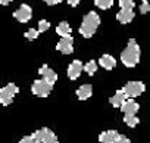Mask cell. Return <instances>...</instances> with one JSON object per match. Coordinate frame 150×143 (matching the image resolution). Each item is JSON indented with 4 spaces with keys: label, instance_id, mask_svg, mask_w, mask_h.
<instances>
[{
    "label": "cell",
    "instance_id": "obj_1",
    "mask_svg": "<svg viewBox=\"0 0 150 143\" xmlns=\"http://www.w3.org/2000/svg\"><path fill=\"white\" fill-rule=\"evenodd\" d=\"M121 60L128 68H134L138 63V60H140V47H138V44L134 38H131L127 44V49L122 50Z\"/></svg>",
    "mask_w": 150,
    "mask_h": 143
},
{
    "label": "cell",
    "instance_id": "obj_2",
    "mask_svg": "<svg viewBox=\"0 0 150 143\" xmlns=\"http://www.w3.org/2000/svg\"><path fill=\"white\" fill-rule=\"evenodd\" d=\"M99 25H100V16L96 12H88L83 19V24L80 27V33L83 34V37L90 38L97 31Z\"/></svg>",
    "mask_w": 150,
    "mask_h": 143
},
{
    "label": "cell",
    "instance_id": "obj_3",
    "mask_svg": "<svg viewBox=\"0 0 150 143\" xmlns=\"http://www.w3.org/2000/svg\"><path fill=\"white\" fill-rule=\"evenodd\" d=\"M53 90V84L49 83L47 80L41 78V80H35L31 86V92L33 95L38 96V97H47Z\"/></svg>",
    "mask_w": 150,
    "mask_h": 143
},
{
    "label": "cell",
    "instance_id": "obj_4",
    "mask_svg": "<svg viewBox=\"0 0 150 143\" xmlns=\"http://www.w3.org/2000/svg\"><path fill=\"white\" fill-rule=\"evenodd\" d=\"M18 92H19V89H18V86L13 84V83H9L8 86L2 87V89H0V102H2V105H3V106L11 105V103L13 102V97H15V95H16Z\"/></svg>",
    "mask_w": 150,
    "mask_h": 143
},
{
    "label": "cell",
    "instance_id": "obj_5",
    "mask_svg": "<svg viewBox=\"0 0 150 143\" xmlns=\"http://www.w3.org/2000/svg\"><path fill=\"white\" fill-rule=\"evenodd\" d=\"M31 136L34 137V140H35L37 143H59L56 134H54L50 128H46V127H44V128H40V130H37V131H34Z\"/></svg>",
    "mask_w": 150,
    "mask_h": 143
},
{
    "label": "cell",
    "instance_id": "obj_6",
    "mask_svg": "<svg viewBox=\"0 0 150 143\" xmlns=\"http://www.w3.org/2000/svg\"><path fill=\"white\" fill-rule=\"evenodd\" d=\"M122 89H124V92L127 93L128 97H137L146 90V84L141 83V81H129Z\"/></svg>",
    "mask_w": 150,
    "mask_h": 143
},
{
    "label": "cell",
    "instance_id": "obj_7",
    "mask_svg": "<svg viewBox=\"0 0 150 143\" xmlns=\"http://www.w3.org/2000/svg\"><path fill=\"white\" fill-rule=\"evenodd\" d=\"M31 16H33V9H31L28 5H21L19 9H16V11L13 12V18H15L16 21L22 22V24L28 22V21L31 19Z\"/></svg>",
    "mask_w": 150,
    "mask_h": 143
},
{
    "label": "cell",
    "instance_id": "obj_8",
    "mask_svg": "<svg viewBox=\"0 0 150 143\" xmlns=\"http://www.w3.org/2000/svg\"><path fill=\"white\" fill-rule=\"evenodd\" d=\"M56 49L63 53V55H71L74 52V38L71 36H66V37H62V40L57 43Z\"/></svg>",
    "mask_w": 150,
    "mask_h": 143
},
{
    "label": "cell",
    "instance_id": "obj_9",
    "mask_svg": "<svg viewBox=\"0 0 150 143\" xmlns=\"http://www.w3.org/2000/svg\"><path fill=\"white\" fill-rule=\"evenodd\" d=\"M83 69H84V65L81 63V60H74L71 62V65L68 66V77L71 80H77L81 73H83Z\"/></svg>",
    "mask_w": 150,
    "mask_h": 143
},
{
    "label": "cell",
    "instance_id": "obj_10",
    "mask_svg": "<svg viewBox=\"0 0 150 143\" xmlns=\"http://www.w3.org/2000/svg\"><path fill=\"white\" fill-rule=\"evenodd\" d=\"M138 109H140V105H138L134 99H131V97H128V99L125 100V103L121 106V111H122L125 115H135V114L138 112Z\"/></svg>",
    "mask_w": 150,
    "mask_h": 143
},
{
    "label": "cell",
    "instance_id": "obj_11",
    "mask_svg": "<svg viewBox=\"0 0 150 143\" xmlns=\"http://www.w3.org/2000/svg\"><path fill=\"white\" fill-rule=\"evenodd\" d=\"M38 74H40L44 80H47L49 83H52V84H54L56 80H57L56 73H54V71H53L50 66H47V65H43V66L38 69Z\"/></svg>",
    "mask_w": 150,
    "mask_h": 143
},
{
    "label": "cell",
    "instance_id": "obj_12",
    "mask_svg": "<svg viewBox=\"0 0 150 143\" xmlns=\"http://www.w3.org/2000/svg\"><path fill=\"white\" fill-rule=\"evenodd\" d=\"M128 99V96H127V93L124 92V89H121V90H118L110 99H109V102H110V105L112 106H115V108H121L124 103H125V100Z\"/></svg>",
    "mask_w": 150,
    "mask_h": 143
},
{
    "label": "cell",
    "instance_id": "obj_13",
    "mask_svg": "<svg viewBox=\"0 0 150 143\" xmlns=\"http://www.w3.org/2000/svg\"><path fill=\"white\" fill-rule=\"evenodd\" d=\"M116 19L121 22V24H128L134 19V12L132 9H121L118 14H116Z\"/></svg>",
    "mask_w": 150,
    "mask_h": 143
},
{
    "label": "cell",
    "instance_id": "obj_14",
    "mask_svg": "<svg viewBox=\"0 0 150 143\" xmlns=\"http://www.w3.org/2000/svg\"><path fill=\"white\" fill-rule=\"evenodd\" d=\"M118 136H119L118 131H115V130H108V131L100 133L99 140H100V143H115V140H116Z\"/></svg>",
    "mask_w": 150,
    "mask_h": 143
},
{
    "label": "cell",
    "instance_id": "obj_15",
    "mask_svg": "<svg viewBox=\"0 0 150 143\" xmlns=\"http://www.w3.org/2000/svg\"><path fill=\"white\" fill-rule=\"evenodd\" d=\"M99 63L102 68L105 69H113L116 66V59L112 56V55H103L100 59H99Z\"/></svg>",
    "mask_w": 150,
    "mask_h": 143
},
{
    "label": "cell",
    "instance_id": "obj_16",
    "mask_svg": "<svg viewBox=\"0 0 150 143\" xmlns=\"http://www.w3.org/2000/svg\"><path fill=\"white\" fill-rule=\"evenodd\" d=\"M91 86L90 84H83L78 90H77V97L80 100H87L90 96H91Z\"/></svg>",
    "mask_w": 150,
    "mask_h": 143
},
{
    "label": "cell",
    "instance_id": "obj_17",
    "mask_svg": "<svg viewBox=\"0 0 150 143\" xmlns=\"http://www.w3.org/2000/svg\"><path fill=\"white\" fill-rule=\"evenodd\" d=\"M56 33L60 36V37H66V36H71V25L66 22V21H62L57 27H56Z\"/></svg>",
    "mask_w": 150,
    "mask_h": 143
},
{
    "label": "cell",
    "instance_id": "obj_18",
    "mask_svg": "<svg viewBox=\"0 0 150 143\" xmlns=\"http://www.w3.org/2000/svg\"><path fill=\"white\" fill-rule=\"evenodd\" d=\"M94 3L97 8L106 11V9H110L113 6V0H94Z\"/></svg>",
    "mask_w": 150,
    "mask_h": 143
},
{
    "label": "cell",
    "instance_id": "obj_19",
    "mask_svg": "<svg viewBox=\"0 0 150 143\" xmlns=\"http://www.w3.org/2000/svg\"><path fill=\"white\" fill-rule=\"evenodd\" d=\"M84 71L88 74V75H94V73L97 71V63L94 60H88L86 65H84Z\"/></svg>",
    "mask_w": 150,
    "mask_h": 143
},
{
    "label": "cell",
    "instance_id": "obj_20",
    "mask_svg": "<svg viewBox=\"0 0 150 143\" xmlns=\"http://www.w3.org/2000/svg\"><path fill=\"white\" fill-rule=\"evenodd\" d=\"M124 122H125L128 127L132 128V127H135V125L140 122V120H138L135 115H125V117H124Z\"/></svg>",
    "mask_w": 150,
    "mask_h": 143
},
{
    "label": "cell",
    "instance_id": "obj_21",
    "mask_svg": "<svg viewBox=\"0 0 150 143\" xmlns=\"http://www.w3.org/2000/svg\"><path fill=\"white\" fill-rule=\"evenodd\" d=\"M119 6L121 9H134L135 3H134V0H119Z\"/></svg>",
    "mask_w": 150,
    "mask_h": 143
},
{
    "label": "cell",
    "instance_id": "obj_22",
    "mask_svg": "<svg viewBox=\"0 0 150 143\" xmlns=\"http://www.w3.org/2000/svg\"><path fill=\"white\" fill-rule=\"evenodd\" d=\"M38 34H40L38 30H35V28H30V30L25 33V37H27L28 40H35V38L38 37Z\"/></svg>",
    "mask_w": 150,
    "mask_h": 143
},
{
    "label": "cell",
    "instance_id": "obj_23",
    "mask_svg": "<svg viewBox=\"0 0 150 143\" xmlns=\"http://www.w3.org/2000/svg\"><path fill=\"white\" fill-rule=\"evenodd\" d=\"M50 28V24H49V21H46V19H41L40 22H38V31L40 33H44V31H47Z\"/></svg>",
    "mask_w": 150,
    "mask_h": 143
},
{
    "label": "cell",
    "instance_id": "obj_24",
    "mask_svg": "<svg viewBox=\"0 0 150 143\" xmlns=\"http://www.w3.org/2000/svg\"><path fill=\"white\" fill-rule=\"evenodd\" d=\"M150 12V5H149V2H143V5L140 6V14L141 15H146V14H149Z\"/></svg>",
    "mask_w": 150,
    "mask_h": 143
},
{
    "label": "cell",
    "instance_id": "obj_25",
    "mask_svg": "<svg viewBox=\"0 0 150 143\" xmlns=\"http://www.w3.org/2000/svg\"><path fill=\"white\" fill-rule=\"evenodd\" d=\"M115 143H131V140H129L127 136H124V134H119V136L116 137Z\"/></svg>",
    "mask_w": 150,
    "mask_h": 143
},
{
    "label": "cell",
    "instance_id": "obj_26",
    "mask_svg": "<svg viewBox=\"0 0 150 143\" xmlns=\"http://www.w3.org/2000/svg\"><path fill=\"white\" fill-rule=\"evenodd\" d=\"M19 143H37V142L34 140L33 136H25V137H22V139L19 140Z\"/></svg>",
    "mask_w": 150,
    "mask_h": 143
},
{
    "label": "cell",
    "instance_id": "obj_27",
    "mask_svg": "<svg viewBox=\"0 0 150 143\" xmlns=\"http://www.w3.org/2000/svg\"><path fill=\"white\" fill-rule=\"evenodd\" d=\"M44 2H46L49 6H53V5H57V3L63 2V0H44Z\"/></svg>",
    "mask_w": 150,
    "mask_h": 143
},
{
    "label": "cell",
    "instance_id": "obj_28",
    "mask_svg": "<svg viewBox=\"0 0 150 143\" xmlns=\"http://www.w3.org/2000/svg\"><path fill=\"white\" fill-rule=\"evenodd\" d=\"M81 2V0H68V3H69V6H72V8H75V6H78V3Z\"/></svg>",
    "mask_w": 150,
    "mask_h": 143
},
{
    "label": "cell",
    "instance_id": "obj_29",
    "mask_svg": "<svg viewBox=\"0 0 150 143\" xmlns=\"http://www.w3.org/2000/svg\"><path fill=\"white\" fill-rule=\"evenodd\" d=\"M11 2H12V0H0V3H2L3 6H8Z\"/></svg>",
    "mask_w": 150,
    "mask_h": 143
},
{
    "label": "cell",
    "instance_id": "obj_30",
    "mask_svg": "<svg viewBox=\"0 0 150 143\" xmlns=\"http://www.w3.org/2000/svg\"><path fill=\"white\" fill-rule=\"evenodd\" d=\"M143 2H149V0H143Z\"/></svg>",
    "mask_w": 150,
    "mask_h": 143
}]
</instances>
